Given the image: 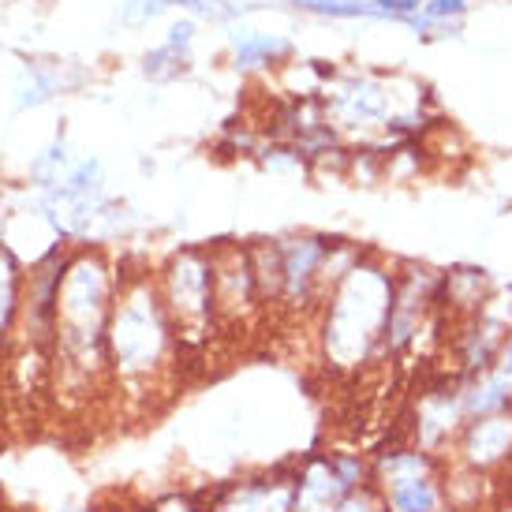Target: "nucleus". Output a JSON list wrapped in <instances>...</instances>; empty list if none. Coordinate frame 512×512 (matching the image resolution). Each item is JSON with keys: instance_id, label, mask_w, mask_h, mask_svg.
Returning <instances> with one entry per match:
<instances>
[{"instance_id": "obj_10", "label": "nucleus", "mask_w": 512, "mask_h": 512, "mask_svg": "<svg viewBox=\"0 0 512 512\" xmlns=\"http://www.w3.org/2000/svg\"><path fill=\"white\" fill-rule=\"evenodd\" d=\"M333 109L348 124H385L393 116V94L374 79H359L333 98Z\"/></svg>"}, {"instance_id": "obj_16", "label": "nucleus", "mask_w": 512, "mask_h": 512, "mask_svg": "<svg viewBox=\"0 0 512 512\" xmlns=\"http://www.w3.org/2000/svg\"><path fill=\"white\" fill-rule=\"evenodd\" d=\"M72 154H68V143L57 139L53 146H45L42 154L30 161V180L42 187V191H53V187L64 184V176L72 172Z\"/></svg>"}, {"instance_id": "obj_17", "label": "nucleus", "mask_w": 512, "mask_h": 512, "mask_svg": "<svg viewBox=\"0 0 512 512\" xmlns=\"http://www.w3.org/2000/svg\"><path fill=\"white\" fill-rule=\"evenodd\" d=\"M501 326H479L468 333V341H464V370L468 374H486V370L494 367V359L501 352Z\"/></svg>"}, {"instance_id": "obj_21", "label": "nucleus", "mask_w": 512, "mask_h": 512, "mask_svg": "<svg viewBox=\"0 0 512 512\" xmlns=\"http://www.w3.org/2000/svg\"><path fill=\"white\" fill-rule=\"evenodd\" d=\"M468 12V0H430L423 4V15L412 19L415 30H430L438 27V23H449V19H460V15Z\"/></svg>"}, {"instance_id": "obj_12", "label": "nucleus", "mask_w": 512, "mask_h": 512, "mask_svg": "<svg viewBox=\"0 0 512 512\" xmlns=\"http://www.w3.org/2000/svg\"><path fill=\"white\" fill-rule=\"evenodd\" d=\"M23 266L8 243H0V352L15 341L19 311H23Z\"/></svg>"}, {"instance_id": "obj_11", "label": "nucleus", "mask_w": 512, "mask_h": 512, "mask_svg": "<svg viewBox=\"0 0 512 512\" xmlns=\"http://www.w3.org/2000/svg\"><path fill=\"white\" fill-rule=\"evenodd\" d=\"M456 400H460L464 423H468V419H483V415L509 412L512 382H505V378L494 374V370H486V374H471V382L456 389Z\"/></svg>"}, {"instance_id": "obj_24", "label": "nucleus", "mask_w": 512, "mask_h": 512, "mask_svg": "<svg viewBox=\"0 0 512 512\" xmlns=\"http://www.w3.org/2000/svg\"><path fill=\"white\" fill-rule=\"evenodd\" d=\"M191 8V12L199 15H210V19H232V15H240L236 4H225V0H169V8Z\"/></svg>"}, {"instance_id": "obj_27", "label": "nucleus", "mask_w": 512, "mask_h": 512, "mask_svg": "<svg viewBox=\"0 0 512 512\" xmlns=\"http://www.w3.org/2000/svg\"><path fill=\"white\" fill-rule=\"evenodd\" d=\"M374 4H378L389 19H412V15L423 8V0H374Z\"/></svg>"}, {"instance_id": "obj_18", "label": "nucleus", "mask_w": 512, "mask_h": 512, "mask_svg": "<svg viewBox=\"0 0 512 512\" xmlns=\"http://www.w3.org/2000/svg\"><path fill=\"white\" fill-rule=\"evenodd\" d=\"M299 12L326 15V19H389L370 0H292Z\"/></svg>"}, {"instance_id": "obj_5", "label": "nucleus", "mask_w": 512, "mask_h": 512, "mask_svg": "<svg viewBox=\"0 0 512 512\" xmlns=\"http://www.w3.org/2000/svg\"><path fill=\"white\" fill-rule=\"evenodd\" d=\"M337 240L326 236H292L277 240V258H281V303L288 307H307L314 292H326V258Z\"/></svg>"}, {"instance_id": "obj_19", "label": "nucleus", "mask_w": 512, "mask_h": 512, "mask_svg": "<svg viewBox=\"0 0 512 512\" xmlns=\"http://www.w3.org/2000/svg\"><path fill=\"white\" fill-rule=\"evenodd\" d=\"M60 187L72 195H105V165L98 157H83V161H75Z\"/></svg>"}, {"instance_id": "obj_30", "label": "nucleus", "mask_w": 512, "mask_h": 512, "mask_svg": "<svg viewBox=\"0 0 512 512\" xmlns=\"http://www.w3.org/2000/svg\"><path fill=\"white\" fill-rule=\"evenodd\" d=\"M509 288H512V281H509Z\"/></svg>"}, {"instance_id": "obj_7", "label": "nucleus", "mask_w": 512, "mask_h": 512, "mask_svg": "<svg viewBox=\"0 0 512 512\" xmlns=\"http://www.w3.org/2000/svg\"><path fill=\"white\" fill-rule=\"evenodd\" d=\"M214 262V307L217 318H240L247 314L258 299L255 270H251V255L247 247H214L210 251Z\"/></svg>"}, {"instance_id": "obj_4", "label": "nucleus", "mask_w": 512, "mask_h": 512, "mask_svg": "<svg viewBox=\"0 0 512 512\" xmlns=\"http://www.w3.org/2000/svg\"><path fill=\"white\" fill-rule=\"evenodd\" d=\"M157 292L165 303V314L172 322L176 344L191 348V344L206 341V329L217 318L214 307V262L210 251L202 247H187L165 262V270L157 273Z\"/></svg>"}, {"instance_id": "obj_1", "label": "nucleus", "mask_w": 512, "mask_h": 512, "mask_svg": "<svg viewBox=\"0 0 512 512\" xmlns=\"http://www.w3.org/2000/svg\"><path fill=\"white\" fill-rule=\"evenodd\" d=\"M116 273L101 247H75L68 251V266L57 288V337H53V363L68 382L79 389L94 385L109 374L105 333L113 314Z\"/></svg>"}, {"instance_id": "obj_26", "label": "nucleus", "mask_w": 512, "mask_h": 512, "mask_svg": "<svg viewBox=\"0 0 512 512\" xmlns=\"http://www.w3.org/2000/svg\"><path fill=\"white\" fill-rule=\"evenodd\" d=\"M191 42H195V23H191V19H176V23L169 27V42H165V45H172V49L187 53V49H191Z\"/></svg>"}, {"instance_id": "obj_15", "label": "nucleus", "mask_w": 512, "mask_h": 512, "mask_svg": "<svg viewBox=\"0 0 512 512\" xmlns=\"http://www.w3.org/2000/svg\"><path fill=\"white\" fill-rule=\"evenodd\" d=\"M382 494L385 512H441L445 490L438 486V475H423V479H404V483L378 490Z\"/></svg>"}, {"instance_id": "obj_25", "label": "nucleus", "mask_w": 512, "mask_h": 512, "mask_svg": "<svg viewBox=\"0 0 512 512\" xmlns=\"http://www.w3.org/2000/svg\"><path fill=\"white\" fill-rule=\"evenodd\" d=\"M143 512H202V505L191 494H165V498L150 501Z\"/></svg>"}, {"instance_id": "obj_29", "label": "nucleus", "mask_w": 512, "mask_h": 512, "mask_svg": "<svg viewBox=\"0 0 512 512\" xmlns=\"http://www.w3.org/2000/svg\"><path fill=\"white\" fill-rule=\"evenodd\" d=\"M441 512H456V509H441Z\"/></svg>"}, {"instance_id": "obj_13", "label": "nucleus", "mask_w": 512, "mask_h": 512, "mask_svg": "<svg viewBox=\"0 0 512 512\" xmlns=\"http://www.w3.org/2000/svg\"><path fill=\"white\" fill-rule=\"evenodd\" d=\"M419 441H423V449H438L441 441L456 434V430H464V412H460V400L456 393H434V397L423 400V408H419Z\"/></svg>"}, {"instance_id": "obj_3", "label": "nucleus", "mask_w": 512, "mask_h": 512, "mask_svg": "<svg viewBox=\"0 0 512 512\" xmlns=\"http://www.w3.org/2000/svg\"><path fill=\"white\" fill-rule=\"evenodd\" d=\"M397 277L356 262L337 285L329 288L326 307V356L337 367H363L370 352L385 344V326L393 311Z\"/></svg>"}, {"instance_id": "obj_6", "label": "nucleus", "mask_w": 512, "mask_h": 512, "mask_svg": "<svg viewBox=\"0 0 512 512\" xmlns=\"http://www.w3.org/2000/svg\"><path fill=\"white\" fill-rule=\"evenodd\" d=\"M292 505H296V471L273 468L217 486L202 512H292Z\"/></svg>"}, {"instance_id": "obj_22", "label": "nucleus", "mask_w": 512, "mask_h": 512, "mask_svg": "<svg viewBox=\"0 0 512 512\" xmlns=\"http://www.w3.org/2000/svg\"><path fill=\"white\" fill-rule=\"evenodd\" d=\"M169 12V0H124L120 4V23L124 27H146L150 19Z\"/></svg>"}, {"instance_id": "obj_28", "label": "nucleus", "mask_w": 512, "mask_h": 512, "mask_svg": "<svg viewBox=\"0 0 512 512\" xmlns=\"http://www.w3.org/2000/svg\"><path fill=\"white\" fill-rule=\"evenodd\" d=\"M68 512H94V509H68Z\"/></svg>"}, {"instance_id": "obj_2", "label": "nucleus", "mask_w": 512, "mask_h": 512, "mask_svg": "<svg viewBox=\"0 0 512 512\" xmlns=\"http://www.w3.org/2000/svg\"><path fill=\"white\" fill-rule=\"evenodd\" d=\"M176 352L180 344H176L172 322L157 292V277L116 273L113 314H109V333H105L109 378L139 393L169 370Z\"/></svg>"}, {"instance_id": "obj_23", "label": "nucleus", "mask_w": 512, "mask_h": 512, "mask_svg": "<svg viewBox=\"0 0 512 512\" xmlns=\"http://www.w3.org/2000/svg\"><path fill=\"white\" fill-rule=\"evenodd\" d=\"M333 512H385V505H382V494L374 486H359Z\"/></svg>"}, {"instance_id": "obj_14", "label": "nucleus", "mask_w": 512, "mask_h": 512, "mask_svg": "<svg viewBox=\"0 0 512 512\" xmlns=\"http://www.w3.org/2000/svg\"><path fill=\"white\" fill-rule=\"evenodd\" d=\"M232 57L240 72H255V68H270L281 64L285 57H292V42L277 38V34H258V30H240L232 38Z\"/></svg>"}, {"instance_id": "obj_9", "label": "nucleus", "mask_w": 512, "mask_h": 512, "mask_svg": "<svg viewBox=\"0 0 512 512\" xmlns=\"http://www.w3.org/2000/svg\"><path fill=\"white\" fill-rule=\"evenodd\" d=\"M505 456H512V415H483L464 423V464L471 471L494 468Z\"/></svg>"}, {"instance_id": "obj_20", "label": "nucleus", "mask_w": 512, "mask_h": 512, "mask_svg": "<svg viewBox=\"0 0 512 512\" xmlns=\"http://www.w3.org/2000/svg\"><path fill=\"white\" fill-rule=\"evenodd\" d=\"M187 72V53L172 49V45H161V49H150L143 57V75L154 79V83H169L176 75Z\"/></svg>"}, {"instance_id": "obj_8", "label": "nucleus", "mask_w": 512, "mask_h": 512, "mask_svg": "<svg viewBox=\"0 0 512 512\" xmlns=\"http://www.w3.org/2000/svg\"><path fill=\"white\" fill-rule=\"evenodd\" d=\"M352 490L341 479V471L329 453H314L296 468V505L292 512H333Z\"/></svg>"}]
</instances>
